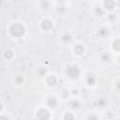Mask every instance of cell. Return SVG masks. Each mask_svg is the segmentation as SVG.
Segmentation results:
<instances>
[{"mask_svg":"<svg viewBox=\"0 0 120 120\" xmlns=\"http://www.w3.org/2000/svg\"><path fill=\"white\" fill-rule=\"evenodd\" d=\"M62 39H65V40H69L70 39V37L68 36V35H65V36H63V38H62Z\"/></svg>","mask_w":120,"mask_h":120,"instance_id":"7a4b0ae2","label":"cell"},{"mask_svg":"<svg viewBox=\"0 0 120 120\" xmlns=\"http://www.w3.org/2000/svg\"><path fill=\"white\" fill-rule=\"evenodd\" d=\"M68 76L71 77V78L77 77L78 74H79V69H78V68H77V67H70V68H68Z\"/></svg>","mask_w":120,"mask_h":120,"instance_id":"6da1fadb","label":"cell"}]
</instances>
